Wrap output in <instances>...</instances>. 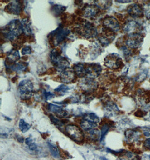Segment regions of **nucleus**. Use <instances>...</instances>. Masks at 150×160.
I'll list each match as a JSON object with an SVG mask.
<instances>
[{
	"instance_id": "nucleus-10",
	"label": "nucleus",
	"mask_w": 150,
	"mask_h": 160,
	"mask_svg": "<svg viewBox=\"0 0 150 160\" xmlns=\"http://www.w3.org/2000/svg\"><path fill=\"white\" fill-rule=\"evenodd\" d=\"M103 24L106 28L109 29L114 32L119 31L120 27L118 20L113 17L105 18L103 21Z\"/></svg>"
},
{
	"instance_id": "nucleus-35",
	"label": "nucleus",
	"mask_w": 150,
	"mask_h": 160,
	"mask_svg": "<svg viewBox=\"0 0 150 160\" xmlns=\"http://www.w3.org/2000/svg\"><path fill=\"white\" fill-rule=\"evenodd\" d=\"M43 95H44V98H45V99L46 100H49V99H51L55 97V94H52V93H51L50 92H46V91L44 92Z\"/></svg>"
},
{
	"instance_id": "nucleus-2",
	"label": "nucleus",
	"mask_w": 150,
	"mask_h": 160,
	"mask_svg": "<svg viewBox=\"0 0 150 160\" xmlns=\"http://www.w3.org/2000/svg\"><path fill=\"white\" fill-rule=\"evenodd\" d=\"M61 53L58 49L53 50L51 52L50 58L56 68L61 71H64L69 66V62L65 58L62 57Z\"/></svg>"
},
{
	"instance_id": "nucleus-22",
	"label": "nucleus",
	"mask_w": 150,
	"mask_h": 160,
	"mask_svg": "<svg viewBox=\"0 0 150 160\" xmlns=\"http://www.w3.org/2000/svg\"><path fill=\"white\" fill-rule=\"evenodd\" d=\"M22 27H23V32L27 36H31L32 34L31 27V22L28 19H24L21 22Z\"/></svg>"
},
{
	"instance_id": "nucleus-37",
	"label": "nucleus",
	"mask_w": 150,
	"mask_h": 160,
	"mask_svg": "<svg viewBox=\"0 0 150 160\" xmlns=\"http://www.w3.org/2000/svg\"><path fill=\"white\" fill-rule=\"evenodd\" d=\"M144 148L150 150V138H148L144 141Z\"/></svg>"
},
{
	"instance_id": "nucleus-32",
	"label": "nucleus",
	"mask_w": 150,
	"mask_h": 160,
	"mask_svg": "<svg viewBox=\"0 0 150 160\" xmlns=\"http://www.w3.org/2000/svg\"><path fill=\"white\" fill-rule=\"evenodd\" d=\"M110 128V125H108V124H105L102 126L101 128V140H104V139L105 138V135L108 133V131L109 130V129Z\"/></svg>"
},
{
	"instance_id": "nucleus-19",
	"label": "nucleus",
	"mask_w": 150,
	"mask_h": 160,
	"mask_svg": "<svg viewBox=\"0 0 150 160\" xmlns=\"http://www.w3.org/2000/svg\"><path fill=\"white\" fill-rule=\"evenodd\" d=\"M119 154L120 160H140L138 156L131 152H120Z\"/></svg>"
},
{
	"instance_id": "nucleus-14",
	"label": "nucleus",
	"mask_w": 150,
	"mask_h": 160,
	"mask_svg": "<svg viewBox=\"0 0 150 160\" xmlns=\"http://www.w3.org/2000/svg\"><path fill=\"white\" fill-rule=\"evenodd\" d=\"M99 12V8L96 5H88L85 6L83 9L84 16L86 18L94 17Z\"/></svg>"
},
{
	"instance_id": "nucleus-21",
	"label": "nucleus",
	"mask_w": 150,
	"mask_h": 160,
	"mask_svg": "<svg viewBox=\"0 0 150 160\" xmlns=\"http://www.w3.org/2000/svg\"><path fill=\"white\" fill-rule=\"evenodd\" d=\"M80 126L85 130L90 131V130H91L92 129H94V128H96L97 126V125L96 123L94 122H92L91 121L83 119V120L81 121Z\"/></svg>"
},
{
	"instance_id": "nucleus-26",
	"label": "nucleus",
	"mask_w": 150,
	"mask_h": 160,
	"mask_svg": "<svg viewBox=\"0 0 150 160\" xmlns=\"http://www.w3.org/2000/svg\"><path fill=\"white\" fill-rule=\"evenodd\" d=\"M48 109L50 111L54 112L57 115L59 114L61 112H62L64 111V109L62 108V107L57 106V105H54L52 104H50L48 105Z\"/></svg>"
},
{
	"instance_id": "nucleus-11",
	"label": "nucleus",
	"mask_w": 150,
	"mask_h": 160,
	"mask_svg": "<svg viewBox=\"0 0 150 160\" xmlns=\"http://www.w3.org/2000/svg\"><path fill=\"white\" fill-rule=\"evenodd\" d=\"M5 11L10 14L14 15H19L23 10V4L20 1H15L8 4L5 8Z\"/></svg>"
},
{
	"instance_id": "nucleus-28",
	"label": "nucleus",
	"mask_w": 150,
	"mask_h": 160,
	"mask_svg": "<svg viewBox=\"0 0 150 160\" xmlns=\"http://www.w3.org/2000/svg\"><path fill=\"white\" fill-rule=\"evenodd\" d=\"M69 90H70V89H69V88L68 86L65 85L64 84H62V85H60L57 88L55 89L54 91L56 92L57 93L62 95L65 94L66 92H67Z\"/></svg>"
},
{
	"instance_id": "nucleus-13",
	"label": "nucleus",
	"mask_w": 150,
	"mask_h": 160,
	"mask_svg": "<svg viewBox=\"0 0 150 160\" xmlns=\"http://www.w3.org/2000/svg\"><path fill=\"white\" fill-rule=\"evenodd\" d=\"M140 28V26L138 23L134 20H131L128 22L123 27L124 31L128 34L136 33L137 30Z\"/></svg>"
},
{
	"instance_id": "nucleus-36",
	"label": "nucleus",
	"mask_w": 150,
	"mask_h": 160,
	"mask_svg": "<svg viewBox=\"0 0 150 160\" xmlns=\"http://www.w3.org/2000/svg\"><path fill=\"white\" fill-rule=\"evenodd\" d=\"M146 114V112L143 111H142V110H138L135 113V115H136V116H137V117H144Z\"/></svg>"
},
{
	"instance_id": "nucleus-3",
	"label": "nucleus",
	"mask_w": 150,
	"mask_h": 160,
	"mask_svg": "<svg viewBox=\"0 0 150 160\" xmlns=\"http://www.w3.org/2000/svg\"><path fill=\"white\" fill-rule=\"evenodd\" d=\"M70 32V31L69 30L63 28L61 26H59V27L54 30L50 34V40L52 42L54 46H57L65 40Z\"/></svg>"
},
{
	"instance_id": "nucleus-1",
	"label": "nucleus",
	"mask_w": 150,
	"mask_h": 160,
	"mask_svg": "<svg viewBox=\"0 0 150 160\" xmlns=\"http://www.w3.org/2000/svg\"><path fill=\"white\" fill-rule=\"evenodd\" d=\"M23 32V27L21 22L17 19L12 20L4 27V29L1 30V33L3 34L4 37L10 41H14Z\"/></svg>"
},
{
	"instance_id": "nucleus-27",
	"label": "nucleus",
	"mask_w": 150,
	"mask_h": 160,
	"mask_svg": "<svg viewBox=\"0 0 150 160\" xmlns=\"http://www.w3.org/2000/svg\"><path fill=\"white\" fill-rule=\"evenodd\" d=\"M19 128L22 132L24 133L27 132L31 128V125L29 123H27L24 120H20L19 123Z\"/></svg>"
},
{
	"instance_id": "nucleus-9",
	"label": "nucleus",
	"mask_w": 150,
	"mask_h": 160,
	"mask_svg": "<svg viewBox=\"0 0 150 160\" xmlns=\"http://www.w3.org/2000/svg\"><path fill=\"white\" fill-rule=\"evenodd\" d=\"M85 75L90 79L96 78L99 76L101 72V67L99 64H91L88 67H85Z\"/></svg>"
},
{
	"instance_id": "nucleus-24",
	"label": "nucleus",
	"mask_w": 150,
	"mask_h": 160,
	"mask_svg": "<svg viewBox=\"0 0 150 160\" xmlns=\"http://www.w3.org/2000/svg\"><path fill=\"white\" fill-rule=\"evenodd\" d=\"M66 9V8L65 6L56 5H54L52 8V12H54V15L59 16L61 14L62 12H65Z\"/></svg>"
},
{
	"instance_id": "nucleus-5",
	"label": "nucleus",
	"mask_w": 150,
	"mask_h": 160,
	"mask_svg": "<svg viewBox=\"0 0 150 160\" xmlns=\"http://www.w3.org/2000/svg\"><path fill=\"white\" fill-rule=\"evenodd\" d=\"M65 131L69 137L76 142H80L84 139L82 131L76 125H69L66 127Z\"/></svg>"
},
{
	"instance_id": "nucleus-12",
	"label": "nucleus",
	"mask_w": 150,
	"mask_h": 160,
	"mask_svg": "<svg viewBox=\"0 0 150 160\" xmlns=\"http://www.w3.org/2000/svg\"><path fill=\"white\" fill-rule=\"evenodd\" d=\"M128 13L133 18L142 17L144 14L143 9L137 3H133L128 6Z\"/></svg>"
},
{
	"instance_id": "nucleus-18",
	"label": "nucleus",
	"mask_w": 150,
	"mask_h": 160,
	"mask_svg": "<svg viewBox=\"0 0 150 160\" xmlns=\"http://www.w3.org/2000/svg\"><path fill=\"white\" fill-rule=\"evenodd\" d=\"M27 65H28L27 63L26 62H19V63H14L12 66L6 67L7 68L8 67L10 70L20 73L26 71V69L27 68Z\"/></svg>"
},
{
	"instance_id": "nucleus-31",
	"label": "nucleus",
	"mask_w": 150,
	"mask_h": 160,
	"mask_svg": "<svg viewBox=\"0 0 150 160\" xmlns=\"http://www.w3.org/2000/svg\"><path fill=\"white\" fill-rule=\"evenodd\" d=\"M26 143L27 145L28 146L29 148L30 149L31 151H36L37 149V146L33 140L31 139V138H27L26 140Z\"/></svg>"
},
{
	"instance_id": "nucleus-17",
	"label": "nucleus",
	"mask_w": 150,
	"mask_h": 160,
	"mask_svg": "<svg viewBox=\"0 0 150 160\" xmlns=\"http://www.w3.org/2000/svg\"><path fill=\"white\" fill-rule=\"evenodd\" d=\"M75 73L73 70H64L60 74V78L64 83H70L74 79Z\"/></svg>"
},
{
	"instance_id": "nucleus-20",
	"label": "nucleus",
	"mask_w": 150,
	"mask_h": 160,
	"mask_svg": "<svg viewBox=\"0 0 150 160\" xmlns=\"http://www.w3.org/2000/svg\"><path fill=\"white\" fill-rule=\"evenodd\" d=\"M73 71L75 74L79 77H83L85 76L86 74L85 67L83 64L79 63L74 66Z\"/></svg>"
},
{
	"instance_id": "nucleus-29",
	"label": "nucleus",
	"mask_w": 150,
	"mask_h": 160,
	"mask_svg": "<svg viewBox=\"0 0 150 160\" xmlns=\"http://www.w3.org/2000/svg\"><path fill=\"white\" fill-rule=\"evenodd\" d=\"M85 120H89L91 121L92 122H94L95 123H98L99 122V117L97 116L96 114H94V113H88L86 116H85Z\"/></svg>"
},
{
	"instance_id": "nucleus-4",
	"label": "nucleus",
	"mask_w": 150,
	"mask_h": 160,
	"mask_svg": "<svg viewBox=\"0 0 150 160\" xmlns=\"http://www.w3.org/2000/svg\"><path fill=\"white\" fill-rule=\"evenodd\" d=\"M18 90L23 99H27L31 97L33 91V85L31 81L24 80L18 85Z\"/></svg>"
},
{
	"instance_id": "nucleus-40",
	"label": "nucleus",
	"mask_w": 150,
	"mask_h": 160,
	"mask_svg": "<svg viewBox=\"0 0 150 160\" xmlns=\"http://www.w3.org/2000/svg\"><path fill=\"white\" fill-rule=\"evenodd\" d=\"M100 159H101L102 160H108L105 158V157H100Z\"/></svg>"
},
{
	"instance_id": "nucleus-39",
	"label": "nucleus",
	"mask_w": 150,
	"mask_h": 160,
	"mask_svg": "<svg viewBox=\"0 0 150 160\" xmlns=\"http://www.w3.org/2000/svg\"><path fill=\"white\" fill-rule=\"evenodd\" d=\"M116 2H132V1H116Z\"/></svg>"
},
{
	"instance_id": "nucleus-8",
	"label": "nucleus",
	"mask_w": 150,
	"mask_h": 160,
	"mask_svg": "<svg viewBox=\"0 0 150 160\" xmlns=\"http://www.w3.org/2000/svg\"><path fill=\"white\" fill-rule=\"evenodd\" d=\"M77 32L87 38L95 37L97 34L96 29L92 24L89 22H87L83 24V30L80 29Z\"/></svg>"
},
{
	"instance_id": "nucleus-6",
	"label": "nucleus",
	"mask_w": 150,
	"mask_h": 160,
	"mask_svg": "<svg viewBox=\"0 0 150 160\" xmlns=\"http://www.w3.org/2000/svg\"><path fill=\"white\" fill-rule=\"evenodd\" d=\"M105 64L109 68L118 69L123 64L122 58L116 54H111L105 59Z\"/></svg>"
},
{
	"instance_id": "nucleus-25",
	"label": "nucleus",
	"mask_w": 150,
	"mask_h": 160,
	"mask_svg": "<svg viewBox=\"0 0 150 160\" xmlns=\"http://www.w3.org/2000/svg\"><path fill=\"white\" fill-rule=\"evenodd\" d=\"M48 147L51 151V154H52V156L55 157H59L60 152L59 149L57 148L55 144H54L53 143L48 142Z\"/></svg>"
},
{
	"instance_id": "nucleus-41",
	"label": "nucleus",
	"mask_w": 150,
	"mask_h": 160,
	"mask_svg": "<svg viewBox=\"0 0 150 160\" xmlns=\"http://www.w3.org/2000/svg\"><path fill=\"white\" fill-rule=\"evenodd\" d=\"M149 157H150V156H149Z\"/></svg>"
},
{
	"instance_id": "nucleus-23",
	"label": "nucleus",
	"mask_w": 150,
	"mask_h": 160,
	"mask_svg": "<svg viewBox=\"0 0 150 160\" xmlns=\"http://www.w3.org/2000/svg\"><path fill=\"white\" fill-rule=\"evenodd\" d=\"M88 135L91 139L94 140L101 139V132L97 129H92L88 132Z\"/></svg>"
},
{
	"instance_id": "nucleus-30",
	"label": "nucleus",
	"mask_w": 150,
	"mask_h": 160,
	"mask_svg": "<svg viewBox=\"0 0 150 160\" xmlns=\"http://www.w3.org/2000/svg\"><path fill=\"white\" fill-rule=\"evenodd\" d=\"M96 6L100 9H107L111 5H109V1H95Z\"/></svg>"
},
{
	"instance_id": "nucleus-33",
	"label": "nucleus",
	"mask_w": 150,
	"mask_h": 160,
	"mask_svg": "<svg viewBox=\"0 0 150 160\" xmlns=\"http://www.w3.org/2000/svg\"><path fill=\"white\" fill-rule=\"evenodd\" d=\"M50 118H51V121H52L55 125H57V126H61V125H62V122L59 121L58 119H57L56 118L54 117L52 115H51Z\"/></svg>"
},
{
	"instance_id": "nucleus-34",
	"label": "nucleus",
	"mask_w": 150,
	"mask_h": 160,
	"mask_svg": "<svg viewBox=\"0 0 150 160\" xmlns=\"http://www.w3.org/2000/svg\"><path fill=\"white\" fill-rule=\"evenodd\" d=\"M31 48L30 46H27L24 48L22 50V54L25 55L27 54H31Z\"/></svg>"
},
{
	"instance_id": "nucleus-15",
	"label": "nucleus",
	"mask_w": 150,
	"mask_h": 160,
	"mask_svg": "<svg viewBox=\"0 0 150 160\" xmlns=\"http://www.w3.org/2000/svg\"><path fill=\"white\" fill-rule=\"evenodd\" d=\"M20 59V55L19 52L16 50H12L7 54V59L6 62H9V64H6V67L12 66L16 63V62Z\"/></svg>"
},
{
	"instance_id": "nucleus-16",
	"label": "nucleus",
	"mask_w": 150,
	"mask_h": 160,
	"mask_svg": "<svg viewBox=\"0 0 150 160\" xmlns=\"http://www.w3.org/2000/svg\"><path fill=\"white\" fill-rule=\"evenodd\" d=\"M141 134L140 132L136 130H128L125 132V137L128 142L129 143H134L138 142L139 139Z\"/></svg>"
},
{
	"instance_id": "nucleus-7",
	"label": "nucleus",
	"mask_w": 150,
	"mask_h": 160,
	"mask_svg": "<svg viewBox=\"0 0 150 160\" xmlns=\"http://www.w3.org/2000/svg\"><path fill=\"white\" fill-rule=\"evenodd\" d=\"M143 37L139 33L128 34L127 38L125 41V44L128 48L137 49L141 46Z\"/></svg>"
},
{
	"instance_id": "nucleus-38",
	"label": "nucleus",
	"mask_w": 150,
	"mask_h": 160,
	"mask_svg": "<svg viewBox=\"0 0 150 160\" xmlns=\"http://www.w3.org/2000/svg\"><path fill=\"white\" fill-rule=\"evenodd\" d=\"M143 134H144V136H146V137H150V129H148V130H147V129H145V130H143Z\"/></svg>"
}]
</instances>
